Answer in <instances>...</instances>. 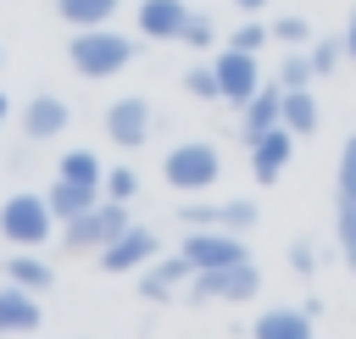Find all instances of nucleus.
<instances>
[{"label": "nucleus", "mask_w": 356, "mask_h": 339, "mask_svg": "<svg viewBox=\"0 0 356 339\" xmlns=\"http://www.w3.org/2000/svg\"><path fill=\"white\" fill-rule=\"evenodd\" d=\"M134 56H139V39L117 33L111 22H100V28H72V39H67V61H72V72L89 78V83L117 78Z\"/></svg>", "instance_id": "obj_1"}, {"label": "nucleus", "mask_w": 356, "mask_h": 339, "mask_svg": "<svg viewBox=\"0 0 356 339\" xmlns=\"http://www.w3.org/2000/svg\"><path fill=\"white\" fill-rule=\"evenodd\" d=\"M217 178H222V150L211 139H184L161 156V183L178 195H206Z\"/></svg>", "instance_id": "obj_2"}, {"label": "nucleus", "mask_w": 356, "mask_h": 339, "mask_svg": "<svg viewBox=\"0 0 356 339\" xmlns=\"http://www.w3.org/2000/svg\"><path fill=\"white\" fill-rule=\"evenodd\" d=\"M50 233H56V211H50L44 195L17 189V195L0 200V239H6L11 250H39Z\"/></svg>", "instance_id": "obj_3"}, {"label": "nucleus", "mask_w": 356, "mask_h": 339, "mask_svg": "<svg viewBox=\"0 0 356 339\" xmlns=\"http://www.w3.org/2000/svg\"><path fill=\"white\" fill-rule=\"evenodd\" d=\"M334 245L339 261L356 272V133L339 144V167H334Z\"/></svg>", "instance_id": "obj_4"}, {"label": "nucleus", "mask_w": 356, "mask_h": 339, "mask_svg": "<svg viewBox=\"0 0 356 339\" xmlns=\"http://www.w3.org/2000/svg\"><path fill=\"white\" fill-rule=\"evenodd\" d=\"M122 228H128V206L95 200L83 217H67V222H61V245H67V250H95V256H100Z\"/></svg>", "instance_id": "obj_5"}, {"label": "nucleus", "mask_w": 356, "mask_h": 339, "mask_svg": "<svg viewBox=\"0 0 356 339\" xmlns=\"http://www.w3.org/2000/svg\"><path fill=\"white\" fill-rule=\"evenodd\" d=\"M256 289H261L256 261H234V267H206V272H195L184 295H189L195 306H200V300H234V306H245Z\"/></svg>", "instance_id": "obj_6"}, {"label": "nucleus", "mask_w": 356, "mask_h": 339, "mask_svg": "<svg viewBox=\"0 0 356 339\" xmlns=\"http://www.w3.org/2000/svg\"><path fill=\"white\" fill-rule=\"evenodd\" d=\"M106 133H111V144H122V150L150 144V133H156L150 100H145V94H117V100L106 106Z\"/></svg>", "instance_id": "obj_7"}, {"label": "nucleus", "mask_w": 356, "mask_h": 339, "mask_svg": "<svg viewBox=\"0 0 356 339\" xmlns=\"http://www.w3.org/2000/svg\"><path fill=\"white\" fill-rule=\"evenodd\" d=\"M178 250L189 256V267H195V272H206V267H234V261H250L245 239H239V233H228V228H189Z\"/></svg>", "instance_id": "obj_8"}, {"label": "nucleus", "mask_w": 356, "mask_h": 339, "mask_svg": "<svg viewBox=\"0 0 356 339\" xmlns=\"http://www.w3.org/2000/svg\"><path fill=\"white\" fill-rule=\"evenodd\" d=\"M211 67H217V89H222V100L228 106H245L267 78H261V61L250 56V50H234V44H222L217 56H211Z\"/></svg>", "instance_id": "obj_9"}, {"label": "nucleus", "mask_w": 356, "mask_h": 339, "mask_svg": "<svg viewBox=\"0 0 356 339\" xmlns=\"http://www.w3.org/2000/svg\"><path fill=\"white\" fill-rule=\"evenodd\" d=\"M256 217H261V206L256 200H184L178 206V222H189V228H228V233H250L256 228Z\"/></svg>", "instance_id": "obj_10"}, {"label": "nucleus", "mask_w": 356, "mask_h": 339, "mask_svg": "<svg viewBox=\"0 0 356 339\" xmlns=\"http://www.w3.org/2000/svg\"><path fill=\"white\" fill-rule=\"evenodd\" d=\"M67 128H72V106H67L61 94H50V89L28 94V106H22V133H28L33 144H50V139H61Z\"/></svg>", "instance_id": "obj_11"}, {"label": "nucleus", "mask_w": 356, "mask_h": 339, "mask_svg": "<svg viewBox=\"0 0 356 339\" xmlns=\"http://www.w3.org/2000/svg\"><path fill=\"white\" fill-rule=\"evenodd\" d=\"M245 156H250L256 183H278V178L289 172V161H295V133L278 122V128H267L261 139H250V144H245Z\"/></svg>", "instance_id": "obj_12"}, {"label": "nucleus", "mask_w": 356, "mask_h": 339, "mask_svg": "<svg viewBox=\"0 0 356 339\" xmlns=\"http://www.w3.org/2000/svg\"><path fill=\"white\" fill-rule=\"evenodd\" d=\"M156 250H161V245H156V228L128 222V228L100 250V267H106V272H139L145 261H156Z\"/></svg>", "instance_id": "obj_13"}, {"label": "nucleus", "mask_w": 356, "mask_h": 339, "mask_svg": "<svg viewBox=\"0 0 356 339\" xmlns=\"http://www.w3.org/2000/svg\"><path fill=\"white\" fill-rule=\"evenodd\" d=\"M184 22H189V0H139V6H134L139 39L178 44V39H184Z\"/></svg>", "instance_id": "obj_14"}, {"label": "nucleus", "mask_w": 356, "mask_h": 339, "mask_svg": "<svg viewBox=\"0 0 356 339\" xmlns=\"http://www.w3.org/2000/svg\"><path fill=\"white\" fill-rule=\"evenodd\" d=\"M189 278H195V267H189V256H184V250L156 256V261H145V267H139V295H145V300H172L178 289H189Z\"/></svg>", "instance_id": "obj_15"}, {"label": "nucleus", "mask_w": 356, "mask_h": 339, "mask_svg": "<svg viewBox=\"0 0 356 339\" xmlns=\"http://www.w3.org/2000/svg\"><path fill=\"white\" fill-rule=\"evenodd\" d=\"M278 122H284V83H261V89L239 106V144L261 139V133L278 128Z\"/></svg>", "instance_id": "obj_16"}, {"label": "nucleus", "mask_w": 356, "mask_h": 339, "mask_svg": "<svg viewBox=\"0 0 356 339\" xmlns=\"http://www.w3.org/2000/svg\"><path fill=\"white\" fill-rule=\"evenodd\" d=\"M39 322H44L39 295L22 283H0V333H39Z\"/></svg>", "instance_id": "obj_17"}, {"label": "nucleus", "mask_w": 356, "mask_h": 339, "mask_svg": "<svg viewBox=\"0 0 356 339\" xmlns=\"http://www.w3.org/2000/svg\"><path fill=\"white\" fill-rule=\"evenodd\" d=\"M312 322H317V317H312L306 306H267V311L250 322V339H317Z\"/></svg>", "instance_id": "obj_18"}, {"label": "nucleus", "mask_w": 356, "mask_h": 339, "mask_svg": "<svg viewBox=\"0 0 356 339\" xmlns=\"http://www.w3.org/2000/svg\"><path fill=\"white\" fill-rule=\"evenodd\" d=\"M44 200H50L56 222H67V217H83V211L100 200V189H95V183H72V178H56V183L44 189Z\"/></svg>", "instance_id": "obj_19"}, {"label": "nucleus", "mask_w": 356, "mask_h": 339, "mask_svg": "<svg viewBox=\"0 0 356 339\" xmlns=\"http://www.w3.org/2000/svg\"><path fill=\"white\" fill-rule=\"evenodd\" d=\"M0 272H6V283H22V289H33V295L56 283V267H50V261H39L33 250H11V256L0 261Z\"/></svg>", "instance_id": "obj_20"}, {"label": "nucleus", "mask_w": 356, "mask_h": 339, "mask_svg": "<svg viewBox=\"0 0 356 339\" xmlns=\"http://www.w3.org/2000/svg\"><path fill=\"white\" fill-rule=\"evenodd\" d=\"M317 122H323L317 94H312V89H284V128H289L295 139H306V133H317Z\"/></svg>", "instance_id": "obj_21"}, {"label": "nucleus", "mask_w": 356, "mask_h": 339, "mask_svg": "<svg viewBox=\"0 0 356 339\" xmlns=\"http://www.w3.org/2000/svg\"><path fill=\"white\" fill-rule=\"evenodd\" d=\"M117 6H122V0H56V17H61L67 28H100V22L117 17Z\"/></svg>", "instance_id": "obj_22"}, {"label": "nucleus", "mask_w": 356, "mask_h": 339, "mask_svg": "<svg viewBox=\"0 0 356 339\" xmlns=\"http://www.w3.org/2000/svg\"><path fill=\"white\" fill-rule=\"evenodd\" d=\"M56 178H72V183H106V161L95 156V150H61V161H56Z\"/></svg>", "instance_id": "obj_23"}, {"label": "nucleus", "mask_w": 356, "mask_h": 339, "mask_svg": "<svg viewBox=\"0 0 356 339\" xmlns=\"http://www.w3.org/2000/svg\"><path fill=\"white\" fill-rule=\"evenodd\" d=\"M228 44H234V50H250V56H261V50L273 44V28H267L261 17H245V22L228 33Z\"/></svg>", "instance_id": "obj_24"}, {"label": "nucleus", "mask_w": 356, "mask_h": 339, "mask_svg": "<svg viewBox=\"0 0 356 339\" xmlns=\"http://www.w3.org/2000/svg\"><path fill=\"white\" fill-rule=\"evenodd\" d=\"M312 78H317V67H312V56L295 44V50L284 56V67H278V83H284V89H312Z\"/></svg>", "instance_id": "obj_25"}, {"label": "nucleus", "mask_w": 356, "mask_h": 339, "mask_svg": "<svg viewBox=\"0 0 356 339\" xmlns=\"http://www.w3.org/2000/svg\"><path fill=\"white\" fill-rule=\"evenodd\" d=\"M134 195H139V172H134V167H111V172H106V183H100V200L128 206Z\"/></svg>", "instance_id": "obj_26"}, {"label": "nucleus", "mask_w": 356, "mask_h": 339, "mask_svg": "<svg viewBox=\"0 0 356 339\" xmlns=\"http://www.w3.org/2000/svg\"><path fill=\"white\" fill-rule=\"evenodd\" d=\"M267 28H273V39H278L284 50H295V44H312V22H306V17H273Z\"/></svg>", "instance_id": "obj_27"}, {"label": "nucleus", "mask_w": 356, "mask_h": 339, "mask_svg": "<svg viewBox=\"0 0 356 339\" xmlns=\"http://www.w3.org/2000/svg\"><path fill=\"white\" fill-rule=\"evenodd\" d=\"M178 44H189V50H211L217 44V22L206 17V11H189V22H184V39Z\"/></svg>", "instance_id": "obj_28"}, {"label": "nucleus", "mask_w": 356, "mask_h": 339, "mask_svg": "<svg viewBox=\"0 0 356 339\" xmlns=\"http://www.w3.org/2000/svg\"><path fill=\"white\" fill-rule=\"evenodd\" d=\"M306 56H312L317 78H328L339 61H350V56H345V39H312V50H306Z\"/></svg>", "instance_id": "obj_29"}, {"label": "nucleus", "mask_w": 356, "mask_h": 339, "mask_svg": "<svg viewBox=\"0 0 356 339\" xmlns=\"http://www.w3.org/2000/svg\"><path fill=\"white\" fill-rule=\"evenodd\" d=\"M184 89H189L195 100H222V89H217V67H211V61H206V67L195 61V67L184 72Z\"/></svg>", "instance_id": "obj_30"}, {"label": "nucleus", "mask_w": 356, "mask_h": 339, "mask_svg": "<svg viewBox=\"0 0 356 339\" xmlns=\"http://www.w3.org/2000/svg\"><path fill=\"white\" fill-rule=\"evenodd\" d=\"M289 267H295L300 278L317 272V250H312V239H295V245H289Z\"/></svg>", "instance_id": "obj_31"}, {"label": "nucleus", "mask_w": 356, "mask_h": 339, "mask_svg": "<svg viewBox=\"0 0 356 339\" xmlns=\"http://www.w3.org/2000/svg\"><path fill=\"white\" fill-rule=\"evenodd\" d=\"M339 39H345V56L356 61V6H350V17H345V33H339Z\"/></svg>", "instance_id": "obj_32"}, {"label": "nucleus", "mask_w": 356, "mask_h": 339, "mask_svg": "<svg viewBox=\"0 0 356 339\" xmlns=\"http://www.w3.org/2000/svg\"><path fill=\"white\" fill-rule=\"evenodd\" d=\"M234 6H239L245 17H261V11H267V0H234Z\"/></svg>", "instance_id": "obj_33"}, {"label": "nucleus", "mask_w": 356, "mask_h": 339, "mask_svg": "<svg viewBox=\"0 0 356 339\" xmlns=\"http://www.w3.org/2000/svg\"><path fill=\"white\" fill-rule=\"evenodd\" d=\"M6 117H11V100H6V94H0V128H6Z\"/></svg>", "instance_id": "obj_34"}]
</instances>
